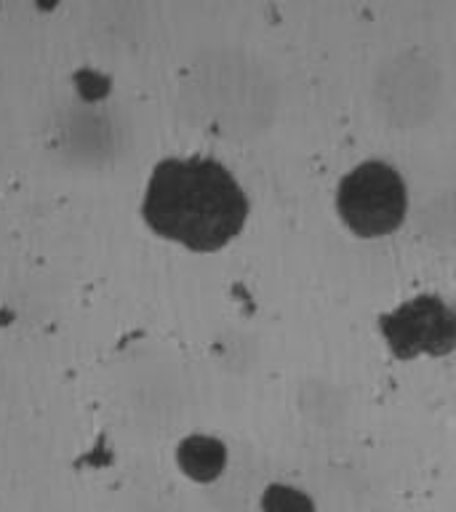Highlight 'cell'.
Segmentation results:
<instances>
[{
    "mask_svg": "<svg viewBox=\"0 0 456 512\" xmlns=\"http://www.w3.org/2000/svg\"><path fill=\"white\" fill-rule=\"evenodd\" d=\"M248 195L230 168L206 155L155 163L142 192V219L160 240L195 254L230 246L248 222Z\"/></svg>",
    "mask_w": 456,
    "mask_h": 512,
    "instance_id": "cell-1",
    "label": "cell"
},
{
    "mask_svg": "<svg viewBox=\"0 0 456 512\" xmlns=\"http://www.w3.org/2000/svg\"><path fill=\"white\" fill-rule=\"evenodd\" d=\"M408 184L387 160L368 158L339 179L334 208L344 230L363 240L387 238L408 219Z\"/></svg>",
    "mask_w": 456,
    "mask_h": 512,
    "instance_id": "cell-2",
    "label": "cell"
},
{
    "mask_svg": "<svg viewBox=\"0 0 456 512\" xmlns=\"http://www.w3.org/2000/svg\"><path fill=\"white\" fill-rule=\"evenodd\" d=\"M379 336L398 360L446 358L456 350V307L438 294H416L379 318Z\"/></svg>",
    "mask_w": 456,
    "mask_h": 512,
    "instance_id": "cell-3",
    "label": "cell"
},
{
    "mask_svg": "<svg viewBox=\"0 0 456 512\" xmlns=\"http://www.w3.org/2000/svg\"><path fill=\"white\" fill-rule=\"evenodd\" d=\"M176 467L192 483L208 486L222 478L230 467V448L216 435L192 432L176 446Z\"/></svg>",
    "mask_w": 456,
    "mask_h": 512,
    "instance_id": "cell-4",
    "label": "cell"
},
{
    "mask_svg": "<svg viewBox=\"0 0 456 512\" xmlns=\"http://www.w3.org/2000/svg\"><path fill=\"white\" fill-rule=\"evenodd\" d=\"M259 512H320L315 496L291 480H270L259 494Z\"/></svg>",
    "mask_w": 456,
    "mask_h": 512,
    "instance_id": "cell-5",
    "label": "cell"
}]
</instances>
